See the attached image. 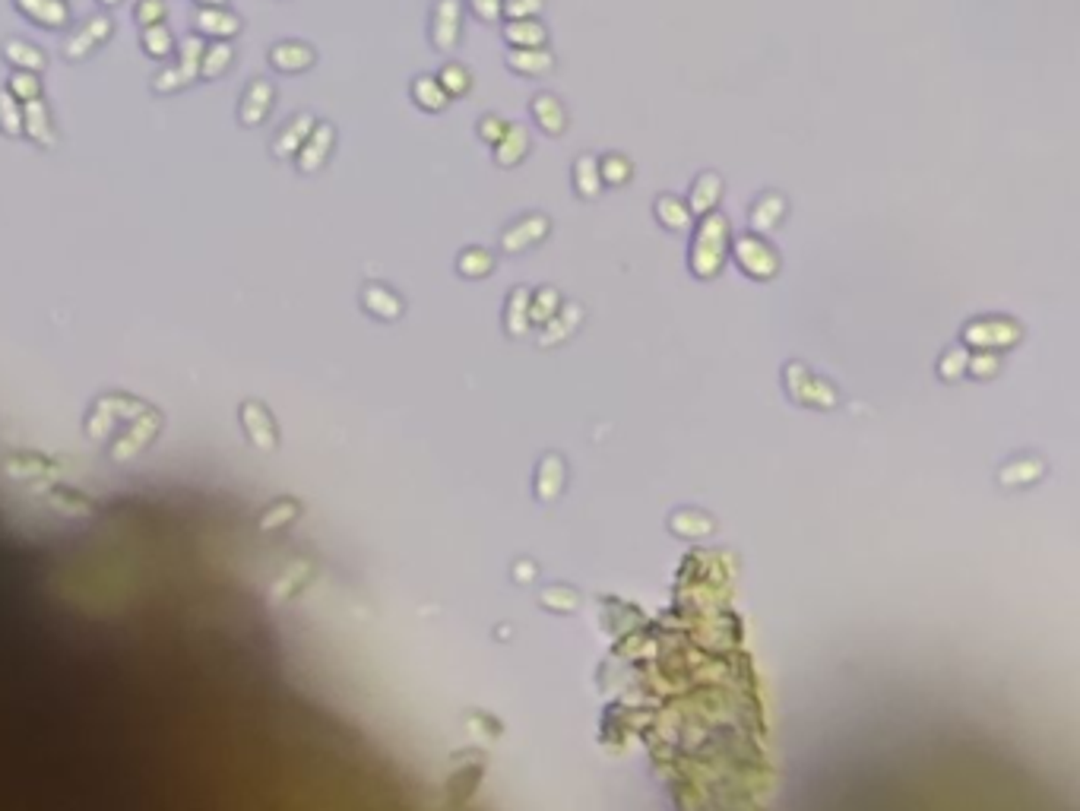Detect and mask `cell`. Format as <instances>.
Returning a JSON list of instances; mask_svg holds the SVG:
<instances>
[{
    "mask_svg": "<svg viewBox=\"0 0 1080 811\" xmlns=\"http://www.w3.org/2000/svg\"><path fill=\"white\" fill-rule=\"evenodd\" d=\"M156 89L159 92H172V89H178V86H184V80H181V70L174 67V70H162L159 76H156Z\"/></svg>",
    "mask_w": 1080,
    "mask_h": 811,
    "instance_id": "obj_39",
    "label": "cell"
},
{
    "mask_svg": "<svg viewBox=\"0 0 1080 811\" xmlns=\"http://www.w3.org/2000/svg\"><path fill=\"white\" fill-rule=\"evenodd\" d=\"M270 64L282 73H302L314 64V51L308 45H298V42H286V45H276L270 51Z\"/></svg>",
    "mask_w": 1080,
    "mask_h": 811,
    "instance_id": "obj_18",
    "label": "cell"
},
{
    "mask_svg": "<svg viewBox=\"0 0 1080 811\" xmlns=\"http://www.w3.org/2000/svg\"><path fill=\"white\" fill-rule=\"evenodd\" d=\"M580 318H583L580 304H561V308H558V314H555V318L548 320V324H545L542 346H545V342H558V340H564V336L571 333V330H574L577 324H580Z\"/></svg>",
    "mask_w": 1080,
    "mask_h": 811,
    "instance_id": "obj_25",
    "label": "cell"
},
{
    "mask_svg": "<svg viewBox=\"0 0 1080 811\" xmlns=\"http://www.w3.org/2000/svg\"><path fill=\"white\" fill-rule=\"evenodd\" d=\"M653 216H656V222L665 232H687V228L694 226V216H691L687 203L672 197V194H659L656 203H653Z\"/></svg>",
    "mask_w": 1080,
    "mask_h": 811,
    "instance_id": "obj_13",
    "label": "cell"
},
{
    "mask_svg": "<svg viewBox=\"0 0 1080 811\" xmlns=\"http://www.w3.org/2000/svg\"><path fill=\"white\" fill-rule=\"evenodd\" d=\"M4 57H7L10 64H16V67L32 70V73L42 70V64H45V57H42V51H38L35 45H29V42H16V38L4 45Z\"/></svg>",
    "mask_w": 1080,
    "mask_h": 811,
    "instance_id": "obj_29",
    "label": "cell"
},
{
    "mask_svg": "<svg viewBox=\"0 0 1080 811\" xmlns=\"http://www.w3.org/2000/svg\"><path fill=\"white\" fill-rule=\"evenodd\" d=\"M98 4H108V7H114V4H121V0H98Z\"/></svg>",
    "mask_w": 1080,
    "mask_h": 811,
    "instance_id": "obj_44",
    "label": "cell"
},
{
    "mask_svg": "<svg viewBox=\"0 0 1080 811\" xmlns=\"http://www.w3.org/2000/svg\"><path fill=\"white\" fill-rule=\"evenodd\" d=\"M504 64L510 73L539 80V76H548L555 70V54L545 51V48H510Z\"/></svg>",
    "mask_w": 1080,
    "mask_h": 811,
    "instance_id": "obj_8",
    "label": "cell"
},
{
    "mask_svg": "<svg viewBox=\"0 0 1080 811\" xmlns=\"http://www.w3.org/2000/svg\"><path fill=\"white\" fill-rule=\"evenodd\" d=\"M504 127H507V124L501 121L498 114H482V118H479V137H482L488 146L498 143L501 134H504Z\"/></svg>",
    "mask_w": 1080,
    "mask_h": 811,
    "instance_id": "obj_37",
    "label": "cell"
},
{
    "mask_svg": "<svg viewBox=\"0 0 1080 811\" xmlns=\"http://www.w3.org/2000/svg\"><path fill=\"white\" fill-rule=\"evenodd\" d=\"M729 219L723 212L713 210L707 216H701V222L694 226V235H691V250H687V266L697 279H713L719 276V270L725 266L729 257Z\"/></svg>",
    "mask_w": 1080,
    "mask_h": 811,
    "instance_id": "obj_1",
    "label": "cell"
},
{
    "mask_svg": "<svg viewBox=\"0 0 1080 811\" xmlns=\"http://www.w3.org/2000/svg\"><path fill=\"white\" fill-rule=\"evenodd\" d=\"M333 140H336V130H333L330 124H318V127L310 130V137L302 143V149L295 152L302 175H314V172H320V168L326 165V159H330V152H333Z\"/></svg>",
    "mask_w": 1080,
    "mask_h": 811,
    "instance_id": "obj_6",
    "label": "cell"
},
{
    "mask_svg": "<svg viewBox=\"0 0 1080 811\" xmlns=\"http://www.w3.org/2000/svg\"><path fill=\"white\" fill-rule=\"evenodd\" d=\"M270 105H272V83L270 80H254V83L248 86V92H244L238 118H241L244 127H254V124H260L266 118Z\"/></svg>",
    "mask_w": 1080,
    "mask_h": 811,
    "instance_id": "obj_12",
    "label": "cell"
},
{
    "mask_svg": "<svg viewBox=\"0 0 1080 811\" xmlns=\"http://www.w3.org/2000/svg\"><path fill=\"white\" fill-rule=\"evenodd\" d=\"M203 51H206V48H203V42H200V38H188V42H184L181 64H178L184 83H190V80H194V73L200 70V57H203Z\"/></svg>",
    "mask_w": 1080,
    "mask_h": 811,
    "instance_id": "obj_31",
    "label": "cell"
},
{
    "mask_svg": "<svg viewBox=\"0 0 1080 811\" xmlns=\"http://www.w3.org/2000/svg\"><path fill=\"white\" fill-rule=\"evenodd\" d=\"M552 232V219L542 216V212H529L523 219H517L514 226L501 235V250L504 254H523V250L536 248L539 241H545Z\"/></svg>",
    "mask_w": 1080,
    "mask_h": 811,
    "instance_id": "obj_3",
    "label": "cell"
},
{
    "mask_svg": "<svg viewBox=\"0 0 1080 811\" xmlns=\"http://www.w3.org/2000/svg\"><path fill=\"white\" fill-rule=\"evenodd\" d=\"M729 254L735 257L741 273L751 276V279H773L779 273V250L763 235H754V232L735 238L729 244Z\"/></svg>",
    "mask_w": 1080,
    "mask_h": 811,
    "instance_id": "obj_2",
    "label": "cell"
},
{
    "mask_svg": "<svg viewBox=\"0 0 1080 811\" xmlns=\"http://www.w3.org/2000/svg\"><path fill=\"white\" fill-rule=\"evenodd\" d=\"M494 270V254L488 248H466L456 257V273L463 279H485Z\"/></svg>",
    "mask_w": 1080,
    "mask_h": 811,
    "instance_id": "obj_22",
    "label": "cell"
},
{
    "mask_svg": "<svg viewBox=\"0 0 1080 811\" xmlns=\"http://www.w3.org/2000/svg\"><path fill=\"white\" fill-rule=\"evenodd\" d=\"M631 172H634V168H631V162H627L624 156H618V152H612V156H602V159H599V178H602V187H605V184H609V187H621V184L631 181Z\"/></svg>",
    "mask_w": 1080,
    "mask_h": 811,
    "instance_id": "obj_28",
    "label": "cell"
},
{
    "mask_svg": "<svg viewBox=\"0 0 1080 811\" xmlns=\"http://www.w3.org/2000/svg\"><path fill=\"white\" fill-rule=\"evenodd\" d=\"M504 324H507V333H510V336L526 333V326L532 324V320H529V288H523V286L510 288V295H507Z\"/></svg>",
    "mask_w": 1080,
    "mask_h": 811,
    "instance_id": "obj_20",
    "label": "cell"
},
{
    "mask_svg": "<svg viewBox=\"0 0 1080 811\" xmlns=\"http://www.w3.org/2000/svg\"><path fill=\"white\" fill-rule=\"evenodd\" d=\"M143 48H146V54H152V57H165V54H172V35H168L165 26H146Z\"/></svg>",
    "mask_w": 1080,
    "mask_h": 811,
    "instance_id": "obj_32",
    "label": "cell"
},
{
    "mask_svg": "<svg viewBox=\"0 0 1080 811\" xmlns=\"http://www.w3.org/2000/svg\"><path fill=\"white\" fill-rule=\"evenodd\" d=\"M785 212H789V203H785L783 194H777V190H763L748 210L751 232H754V235H767V232H773V228L785 219Z\"/></svg>",
    "mask_w": 1080,
    "mask_h": 811,
    "instance_id": "obj_7",
    "label": "cell"
},
{
    "mask_svg": "<svg viewBox=\"0 0 1080 811\" xmlns=\"http://www.w3.org/2000/svg\"><path fill=\"white\" fill-rule=\"evenodd\" d=\"M963 340L969 346H1011L1020 340V326L1007 318H979L967 324Z\"/></svg>",
    "mask_w": 1080,
    "mask_h": 811,
    "instance_id": "obj_4",
    "label": "cell"
},
{
    "mask_svg": "<svg viewBox=\"0 0 1080 811\" xmlns=\"http://www.w3.org/2000/svg\"><path fill=\"white\" fill-rule=\"evenodd\" d=\"M438 83H440V89L447 92V99H456V96H466V92H469V86H472V73H469L463 64L450 61V64H444V67H440Z\"/></svg>",
    "mask_w": 1080,
    "mask_h": 811,
    "instance_id": "obj_27",
    "label": "cell"
},
{
    "mask_svg": "<svg viewBox=\"0 0 1080 811\" xmlns=\"http://www.w3.org/2000/svg\"><path fill=\"white\" fill-rule=\"evenodd\" d=\"M196 29L206 32V35L226 38V35H234V32L241 29V23H238V16L226 13V10L206 7V10H200V13H196Z\"/></svg>",
    "mask_w": 1080,
    "mask_h": 811,
    "instance_id": "obj_23",
    "label": "cell"
},
{
    "mask_svg": "<svg viewBox=\"0 0 1080 811\" xmlns=\"http://www.w3.org/2000/svg\"><path fill=\"white\" fill-rule=\"evenodd\" d=\"M719 200H723V178H719L716 172H703V175L694 178L685 203H687V210H691V216L701 219V216L716 210Z\"/></svg>",
    "mask_w": 1080,
    "mask_h": 811,
    "instance_id": "obj_9",
    "label": "cell"
},
{
    "mask_svg": "<svg viewBox=\"0 0 1080 811\" xmlns=\"http://www.w3.org/2000/svg\"><path fill=\"white\" fill-rule=\"evenodd\" d=\"M89 45H96V42H92V35L83 29V35H76V38H70V42H67V57H70V61H76V57H83V54H86V48H89Z\"/></svg>",
    "mask_w": 1080,
    "mask_h": 811,
    "instance_id": "obj_40",
    "label": "cell"
},
{
    "mask_svg": "<svg viewBox=\"0 0 1080 811\" xmlns=\"http://www.w3.org/2000/svg\"><path fill=\"white\" fill-rule=\"evenodd\" d=\"M574 190L580 200H596L599 190H602V178H599V159L593 152H583L580 159L574 162Z\"/></svg>",
    "mask_w": 1080,
    "mask_h": 811,
    "instance_id": "obj_16",
    "label": "cell"
},
{
    "mask_svg": "<svg viewBox=\"0 0 1080 811\" xmlns=\"http://www.w3.org/2000/svg\"><path fill=\"white\" fill-rule=\"evenodd\" d=\"M10 96H13L16 102H32V99H38V92H42V86H38V80H35V73H16L13 76V83H10Z\"/></svg>",
    "mask_w": 1080,
    "mask_h": 811,
    "instance_id": "obj_34",
    "label": "cell"
},
{
    "mask_svg": "<svg viewBox=\"0 0 1080 811\" xmlns=\"http://www.w3.org/2000/svg\"><path fill=\"white\" fill-rule=\"evenodd\" d=\"M529 152V134L523 124H507L501 140L494 143V165L517 168Z\"/></svg>",
    "mask_w": 1080,
    "mask_h": 811,
    "instance_id": "obj_11",
    "label": "cell"
},
{
    "mask_svg": "<svg viewBox=\"0 0 1080 811\" xmlns=\"http://www.w3.org/2000/svg\"><path fill=\"white\" fill-rule=\"evenodd\" d=\"M23 130L29 134L32 140H38L42 146L51 143V130H48V111H45V105H42L38 99L26 102V108H23Z\"/></svg>",
    "mask_w": 1080,
    "mask_h": 811,
    "instance_id": "obj_26",
    "label": "cell"
},
{
    "mask_svg": "<svg viewBox=\"0 0 1080 811\" xmlns=\"http://www.w3.org/2000/svg\"><path fill=\"white\" fill-rule=\"evenodd\" d=\"M228 64H232V48H228V45H212V48H206L203 57H200V73H203V76H219Z\"/></svg>",
    "mask_w": 1080,
    "mask_h": 811,
    "instance_id": "obj_30",
    "label": "cell"
},
{
    "mask_svg": "<svg viewBox=\"0 0 1080 811\" xmlns=\"http://www.w3.org/2000/svg\"><path fill=\"white\" fill-rule=\"evenodd\" d=\"M973 371H976V374H992V371H995V358L979 356V358L973 362Z\"/></svg>",
    "mask_w": 1080,
    "mask_h": 811,
    "instance_id": "obj_42",
    "label": "cell"
},
{
    "mask_svg": "<svg viewBox=\"0 0 1080 811\" xmlns=\"http://www.w3.org/2000/svg\"><path fill=\"white\" fill-rule=\"evenodd\" d=\"M963 362H967V358H963V349H954V352H947V358H945V364H941V374H957V371H963Z\"/></svg>",
    "mask_w": 1080,
    "mask_h": 811,
    "instance_id": "obj_41",
    "label": "cell"
},
{
    "mask_svg": "<svg viewBox=\"0 0 1080 811\" xmlns=\"http://www.w3.org/2000/svg\"><path fill=\"white\" fill-rule=\"evenodd\" d=\"M362 304H364V311L374 314V318H380V320H393L402 314V298L396 295V292H390V288L378 286V282H371V286L362 288Z\"/></svg>",
    "mask_w": 1080,
    "mask_h": 811,
    "instance_id": "obj_15",
    "label": "cell"
},
{
    "mask_svg": "<svg viewBox=\"0 0 1080 811\" xmlns=\"http://www.w3.org/2000/svg\"><path fill=\"white\" fill-rule=\"evenodd\" d=\"M504 42L510 48H545L548 32L539 19H510L504 26Z\"/></svg>",
    "mask_w": 1080,
    "mask_h": 811,
    "instance_id": "obj_17",
    "label": "cell"
},
{
    "mask_svg": "<svg viewBox=\"0 0 1080 811\" xmlns=\"http://www.w3.org/2000/svg\"><path fill=\"white\" fill-rule=\"evenodd\" d=\"M529 111H532V121L539 124V130H542V134H548V137H561V134H564L567 111H564V105H561V99L555 96V92H539V96H532V105H529Z\"/></svg>",
    "mask_w": 1080,
    "mask_h": 811,
    "instance_id": "obj_10",
    "label": "cell"
},
{
    "mask_svg": "<svg viewBox=\"0 0 1080 811\" xmlns=\"http://www.w3.org/2000/svg\"><path fill=\"white\" fill-rule=\"evenodd\" d=\"M162 16H165V4H162V0H143L140 10H136L140 26H159Z\"/></svg>",
    "mask_w": 1080,
    "mask_h": 811,
    "instance_id": "obj_38",
    "label": "cell"
},
{
    "mask_svg": "<svg viewBox=\"0 0 1080 811\" xmlns=\"http://www.w3.org/2000/svg\"><path fill=\"white\" fill-rule=\"evenodd\" d=\"M310 130H314V118L310 114H295L288 127H282V134L272 140V156L276 159H286V156H295V152L302 149V143L310 137Z\"/></svg>",
    "mask_w": 1080,
    "mask_h": 811,
    "instance_id": "obj_14",
    "label": "cell"
},
{
    "mask_svg": "<svg viewBox=\"0 0 1080 811\" xmlns=\"http://www.w3.org/2000/svg\"><path fill=\"white\" fill-rule=\"evenodd\" d=\"M558 308H561L558 288L539 286L536 292H529V320H536V324H548V320L558 314Z\"/></svg>",
    "mask_w": 1080,
    "mask_h": 811,
    "instance_id": "obj_24",
    "label": "cell"
},
{
    "mask_svg": "<svg viewBox=\"0 0 1080 811\" xmlns=\"http://www.w3.org/2000/svg\"><path fill=\"white\" fill-rule=\"evenodd\" d=\"M504 16L510 19H536L545 10V0H504Z\"/></svg>",
    "mask_w": 1080,
    "mask_h": 811,
    "instance_id": "obj_35",
    "label": "cell"
},
{
    "mask_svg": "<svg viewBox=\"0 0 1080 811\" xmlns=\"http://www.w3.org/2000/svg\"><path fill=\"white\" fill-rule=\"evenodd\" d=\"M469 7H472V13L488 26H494L501 16H504V10H501L504 7V0H469Z\"/></svg>",
    "mask_w": 1080,
    "mask_h": 811,
    "instance_id": "obj_36",
    "label": "cell"
},
{
    "mask_svg": "<svg viewBox=\"0 0 1080 811\" xmlns=\"http://www.w3.org/2000/svg\"><path fill=\"white\" fill-rule=\"evenodd\" d=\"M460 42V0H438L431 13V45L434 51H454Z\"/></svg>",
    "mask_w": 1080,
    "mask_h": 811,
    "instance_id": "obj_5",
    "label": "cell"
},
{
    "mask_svg": "<svg viewBox=\"0 0 1080 811\" xmlns=\"http://www.w3.org/2000/svg\"><path fill=\"white\" fill-rule=\"evenodd\" d=\"M16 7L23 10L29 19H35L38 26H64L67 23V7H64V0H16Z\"/></svg>",
    "mask_w": 1080,
    "mask_h": 811,
    "instance_id": "obj_19",
    "label": "cell"
},
{
    "mask_svg": "<svg viewBox=\"0 0 1080 811\" xmlns=\"http://www.w3.org/2000/svg\"><path fill=\"white\" fill-rule=\"evenodd\" d=\"M412 99H416V105L422 111H444L450 105L447 92L438 83V76H416L412 80Z\"/></svg>",
    "mask_w": 1080,
    "mask_h": 811,
    "instance_id": "obj_21",
    "label": "cell"
},
{
    "mask_svg": "<svg viewBox=\"0 0 1080 811\" xmlns=\"http://www.w3.org/2000/svg\"><path fill=\"white\" fill-rule=\"evenodd\" d=\"M200 4H206V7H219V4H226V0H200Z\"/></svg>",
    "mask_w": 1080,
    "mask_h": 811,
    "instance_id": "obj_43",
    "label": "cell"
},
{
    "mask_svg": "<svg viewBox=\"0 0 1080 811\" xmlns=\"http://www.w3.org/2000/svg\"><path fill=\"white\" fill-rule=\"evenodd\" d=\"M0 127L7 130L10 137H19L23 134V118H19V108L10 92H0Z\"/></svg>",
    "mask_w": 1080,
    "mask_h": 811,
    "instance_id": "obj_33",
    "label": "cell"
}]
</instances>
